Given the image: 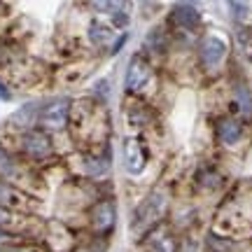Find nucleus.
<instances>
[{
  "label": "nucleus",
  "instance_id": "f257e3e1",
  "mask_svg": "<svg viewBox=\"0 0 252 252\" xmlns=\"http://www.w3.org/2000/svg\"><path fill=\"white\" fill-rule=\"evenodd\" d=\"M68 115H70V100L56 98L40 110L37 122H40L42 128H47V131H63L65 124H68Z\"/></svg>",
  "mask_w": 252,
  "mask_h": 252
},
{
  "label": "nucleus",
  "instance_id": "f03ea898",
  "mask_svg": "<svg viewBox=\"0 0 252 252\" xmlns=\"http://www.w3.org/2000/svg\"><path fill=\"white\" fill-rule=\"evenodd\" d=\"M21 150L26 157L35 159V161H42V159H49L54 147H52V140L45 131H37V128H28L24 138H21Z\"/></svg>",
  "mask_w": 252,
  "mask_h": 252
},
{
  "label": "nucleus",
  "instance_id": "7ed1b4c3",
  "mask_svg": "<svg viewBox=\"0 0 252 252\" xmlns=\"http://www.w3.org/2000/svg\"><path fill=\"white\" fill-rule=\"evenodd\" d=\"M124 166L131 175H140L147 168V154H145L143 145L138 143L135 138L126 140L124 145Z\"/></svg>",
  "mask_w": 252,
  "mask_h": 252
},
{
  "label": "nucleus",
  "instance_id": "20e7f679",
  "mask_svg": "<svg viewBox=\"0 0 252 252\" xmlns=\"http://www.w3.org/2000/svg\"><path fill=\"white\" fill-rule=\"evenodd\" d=\"M150 82V65L140 59L133 56L126 70V89L128 91H143V87Z\"/></svg>",
  "mask_w": 252,
  "mask_h": 252
},
{
  "label": "nucleus",
  "instance_id": "39448f33",
  "mask_svg": "<svg viewBox=\"0 0 252 252\" xmlns=\"http://www.w3.org/2000/svg\"><path fill=\"white\" fill-rule=\"evenodd\" d=\"M224 54H226V42L222 37L208 35L206 40H203V45H201V61L206 63L208 68L220 65L222 59H224Z\"/></svg>",
  "mask_w": 252,
  "mask_h": 252
},
{
  "label": "nucleus",
  "instance_id": "423d86ee",
  "mask_svg": "<svg viewBox=\"0 0 252 252\" xmlns=\"http://www.w3.org/2000/svg\"><path fill=\"white\" fill-rule=\"evenodd\" d=\"M28 203L31 198L24 191H19L7 182H0V210H26Z\"/></svg>",
  "mask_w": 252,
  "mask_h": 252
},
{
  "label": "nucleus",
  "instance_id": "0eeeda50",
  "mask_svg": "<svg viewBox=\"0 0 252 252\" xmlns=\"http://www.w3.org/2000/svg\"><path fill=\"white\" fill-rule=\"evenodd\" d=\"M175 21L180 24V26L189 28V31H194V28L201 24V12H198L194 5H187V2H182L175 7Z\"/></svg>",
  "mask_w": 252,
  "mask_h": 252
},
{
  "label": "nucleus",
  "instance_id": "6e6552de",
  "mask_svg": "<svg viewBox=\"0 0 252 252\" xmlns=\"http://www.w3.org/2000/svg\"><path fill=\"white\" fill-rule=\"evenodd\" d=\"M91 217H94V226L98 229V231H105V229H110V226L115 224V208H112V203H98V206L94 208V213H91Z\"/></svg>",
  "mask_w": 252,
  "mask_h": 252
},
{
  "label": "nucleus",
  "instance_id": "1a4fd4ad",
  "mask_svg": "<svg viewBox=\"0 0 252 252\" xmlns=\"http://www.w3.org/2000/svg\"><path fill=\"white\" fill-rule=\"evenodd\" d=\"M37 115H40V110H37L35 103H26L24 108H19L17 112L9 117V124L19 126V128H28V126L37 119Z\"/></svg>",
  "mask_w": 252,
  "mask_h": 252
},
{
  "label": "nucleus",
  "instance_id": "9d476101",
  "mask_svg": "<svg viewBox=\"0 0 252 252\" xmlns=\"http://www.w3.org/2000/svg\"><path fill=\"white\" fill-rule=\"evenodd\" d=\"M217 135H220V140L224 145H236L241 140V126L231 122V119H224L220 124V128H217Z\"/></svg>",
  "mask_w": 252,
  "mask_h": 252
},
{
  "label": "nucleus",
  "instance_id": "9b49d317",
  "mask_svg": "<svg viewBox=\"0 0 252 252\" xmlns=\"http://www.w3.org/2000/svg\"><path fill=\"white\" fill-rule=\"evenodd\" d=\"M108 159L105 157H84V171L91 178H100L103 173L108 171Z\"/></svg>",
  "mask_w": 252,
  "mask_h": 252
},
{
  "label": "nucleus",
  "instance_id": "f8f14e48",
  "mask_svg": "<svg viewBox=\"0 0 252 252\" xmlns=\"http://www.w3.org/2000/svg\"><path fill=\"white\" fill-rule=\"evenodd\" d=\"M89 40L94 42V45H105V42H110L112 40V31H110L108 26H103V24H98V21H94L89 26Z\"/></svg>",
  "mask_w": 252,
  "mask_h": 252
},
{
  "label": "nucleus",
  "instance_id": "ddd939ff",
  "mask_svg": "<svg viewBox=\"0 0 252 252\" xmlns=\"http://www.w3.org/2000/svg\"><path fill=\"white\" fill-rule=\"evenodd\" d=\"M0 175L2 178H14L17 175V163L12 161V157L5 152L2 145H0Z\"/></svg>",
  "mask_w": 252,
  "mask_h": 252
},
{
  "label": "nucleus",
  "instance_id": "4468645a",
  "mask_svg": "<svg viewBox=\"0 0 252 252\" xmlns=\"http://www.w3.org/2000/svg\"><path fill=\"white\" fill-rule=\"evenodd\" d=\"M236 103L241 105V110H243L245 115H252V98H250V91L245 89L243 84H238V87H236Z\"/></svg>",
  "mask_w": 252,
  "mask_h": 252
},
{
  "label": "nucleus",
  "instance_id": "2eb2a0df",
  "mask_svg": "<svg viewBox=\"0 0 252 252\" xmlns=\"http://www.w3.org/2000/svg\"><path fill=\"white\" fill-rule=\"evenodd\" d=\"M154 245H157V250L159 252H175V248H173V243H171V238H168V236H161V238L157 236V238H154Z\"/></svg>",
  "mask_w": 252,
  "mask_h": 252
},
{
  "label": "nucleus",
  "instance_id": "dca6fc26",
  "mask_svg": "<svg viewBox=\"0 0 252 252\" xmlns=\"http://www.w3.org/2000/svg\"><path fill=\"white\" fill-rule=\"evenodd\" d=\"M0 98H2V100H9V91L5 89V84H2V82H0Z\"/></svg>",
  "mask_w": 252,
  "mask_h": 252
}]
</instances>
